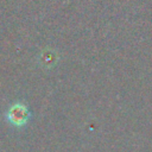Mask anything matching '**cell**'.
<instances>
[{
  "mask_svg": "<svg viewBox=\"0 0 152 152\" xmlns=\"http://www.w3.org/2000/svg\"><path fill=\"white\" fill-rule=\"evenodd\" d=\"M6 116H7V120L13 126L20 127V126H24L27 122L30 113H28V109H27V107L25 104H23V103H14L7 110Z\"/></svg>",
  "mask_w": 152,
  "mask_h": 152,
  "instance_id": "6da1fadb",
  "label": "cell"
}]
</instances>
